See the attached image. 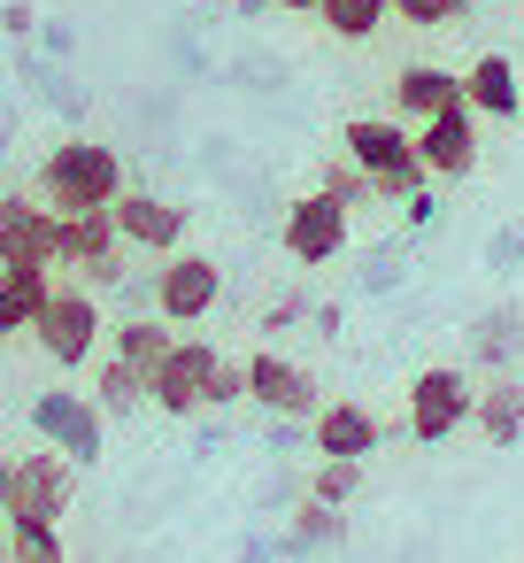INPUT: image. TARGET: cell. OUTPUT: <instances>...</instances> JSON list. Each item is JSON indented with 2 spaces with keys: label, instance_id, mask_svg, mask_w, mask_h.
Returning <instances> with one entry per match:
<instances>
[{
  "label": "cell",
  "instance_id": "1",
  "mask_svg": "<svg viewBox=\"0 0 524 563\" xmlns=\"http://www.w3.org/2000/svg\"><path fill=\"white\" fill-rule=\"evenodd\" d=\"M116 194H124L116 147H101V140H63V147H47V163H40V201H47L55 217L116 209Z\"/></svg>",
  "mask_w": 524,
  "mask_h": 563
},
{
  "label": "cell",
  "instance_id": "2",
  "mask_svg": "<svg viewBox=\"0 0 524 563\" xmlns=\"http://www.w3.org/2000/svg\"><path fill=\"white\" fill-rule=\"evenodd\" d=\"M339 147H347V163L378 186V201L424 194V163H416V132H409V124H393V117H355V124L339 132Z\"/></svg>",
  "mask_w": 524,
  "mask_h": 563
},
{
  "label": "cell",
  "instance_id": "3",
  "mask_svg": "<svg viewBox=\"0 0 524 563\" xmlns=\"http://www.w3.org/2000/svg\"><path fill=\"white\" fill-rule=\"evenodd\" d=\"M101 332H109L101 294H93V286H55L47 309H40V324H32V347H40L55 371H86V363L101 355Z\"/></svg>",
  "mask_w": 524,
  "mask_h": 563
},
{
  "label": "cell",
  "instance_id": "4",
  "mask_svg": "<svg viewBox=\"0 0 524 563\" xmlns=\"http://www.w3.org/2000/svg\"><path fill=\"white\" fill-rule=\"evenodd\" d=\"M470 401H478L470 371L432 363V371H416V378H409V432H416L424 448H439V440H455V432L470 424Z\"/></svg>",
  "mask_w": 524,
  "mask_h": 563
},
{
  "label": "cell",
  "instance_id": "5",
  "mask_svg": "<svg viewBox=\"0 0 524 563\" xmlns=\"http://www.w3.org/2000/svg\"><path fill=\"white\" fill-rule=\"evenodd\" d=\"M55 263H70L93 294L124 278V232H116V209H86V217H63L55 224Z\"/></svg>",
  "mask_w": 524,
  "mask_h": 563
},
{
  "label": "cell",
  "instance_id": "6",
  "mask_svg": "<svg viewBox=\"0 0 524 563\" xmlns=\"http://www.w3.org/2000/svg\"><path fill=\"white\" fill-rule=\"evenodd\" d=\"M101 401L93 394H70V386H47V394H32V432L47 440V448H63L78 471L86 463H101Z\"/></svg>",
  "mask_w": 524,
  "mask_h": 563
},
{
  "label": "cell",
  "instance_id": "7",
  "mask_svg": "<svg viewBox=\"0 0 524 563\" xmlns=\"http://www.w3.org/2000/svg\"><path fill=\"white\" fill-rule=\"evenodd\" d=\"M224 301V263L216 255H163V271H155V317L163 324H201L209 309Z\"/></svg>",
  "mask_w": 524,
  "mask_h": 563
},
{
  "label": "cell",
  "instance_id": "8",
  "mask_svg": "<svg viewBox=\"0 0 524 563\" xmlns=\"http://www.w3.org/2000/svg\"><path fill=\"white\" fill-rule=\"evenodd\" d=\"M70 494H78V463H70L63 448L16 455V494H9V517H40V525H63V517H70Z\"/></svg>",
  "mask_w": 524,
  "mask_h": 563
},
{
  "label": "cell",
  "instance_id": "9",
  "mask_svg": "<svg viewBox=\"0 0 524 563\" xmlns=\"http://www.w3.org/2000/svg\"><path fill=\"white\" fill-rule=\"evenodd\" d=\"M216 347L209 340H178L170 355H163V371L147 378V401L163 409V417H193V409H209V378H216Z\"/></svg>",
  "mask_w": 524,
  "mask_h": 563
},
{
  "label": "cell",
  "instance_id": "10",
  "mask_svg": "<svg viewBox=\"0 0 524 563\" xmlns=\"http://www.w3.org/2000/svg\"><path fill=\"white\" fill-rule=\"evenodd\" d=\"M339 247H347V201H332L324 186H316V194H301V201L286 209V255H293V263H309V271H324Z\"/></svg>",
  "mask_w": 524,
  "mask_h": 563
},
{
  "label": "cell",
  "instance_id": "11",
  "mask_svg": "<svg viewBox=\"0 0 524 563\" xmlns=\"http://www.w3.org/2000/svg\"><path fill=\"white\" fill-rule=\"evenodd\" d=\"M55 209L40 194H0V263H32L55 271Z\"/></svg>",
  "mask_w": 524,
  "mask_h": 563
},
{
  "label": "cell",
  "instance_id": "12",
  "mask_svg": "<svg viewBox=\"0 0 524 563\" xmlns=\"http://www.w3.org/2000/svg\"><path fill=\"white\" fill-rule=\"evenodd\" d=\"M416 163H424V178H470L478 170V117L462 101L424 117L416 124Z\"/></svg>",
  "mask_w": 524,
  "mask_h": 563
},
{
  "label": "cell",
  "instance_id": "13",
  "mask_svg": "<svg viewBox=\"0 0 524 563\" xmlns=\"http://www.w3.org/2000/svg\"><path fill=\"white\" fill-rule=\"evenodd\" d=\"M116 232H124V247L178 255V240H186V209H178L170 194H140V186H124V194H116Z\"/></svg>",
  "mask_w": 524,
  "mask_h": 563
},
{
  "label": "cell",
  "instance_id": "14",
  "mask_svg": "<svg viewBox=\"0 0 524 563\" xmlns=\"http://www.w3.org/2000/svg\"><path fill=\"white\" fill-rule=\"evenodd\" d=\"M247 401L270 409V417H316L324 409L316 401V378L301 363H286V355H247Z\"/></svg>",
  "mask_w": 524,
  "mask_h": 563
},
{
  "label": "cell",
  "instance_id": "15",
  "mask_svg": "<svg viewBox=\"0 0 524 563\" xmlns=\"http://www.w3.org/2000/svg\"><path fill=\"white\" fill-rule=\"evenodd\" d=\"M309 432H316V455H347V463L378 455V440H386V424H378L363 401H324V409L309 417Z\"/></svg>",
  "mask_w": 524,
  "mask_h": 563
},
{
  "label": "cell",
  "instance_id": "16",
  "mask_svg": "<svg viewBox=\"0 0 524 563\" xmlns=\"http://www.w3.org/2000/svg\"><path fill=\"white\" fill-rule=\"evenodd\" d=\"M462 101V78L455 70H439V63H409L401 78H393V109H401V124L416 132L424 117H439V109H455Z\"/></svg>",
  "mask_w": 524,
  "mask_h": 563
},
{
  "label": "cell",
  "instance_id": "17",
  "mask_svg": "<svg viewBox=\"0 0 524 563\" xmlns=\"http://www.w3.org/2000/svg\"><path fill=\"white\" fill-rule=\"evenodd\" d=\"M55 294V271H32V263H0V340L9 332H32L40 309Z\"/></svg>",
  "mask_w": 524,
  "mask_h": 563
},
{
  "label": "cell",
  "instance_id": "18",
  "mask_svg": "<svg viewBox=\"0 0 524 563\" xmlns=\"http://www.w3.org/2000/svg\"><path fill=\"white\" fill-rule=\"evenodd\" d=\"M516 101H524V93H516V63H509V55H478V63L462 70V109H470V117H501V124H509Z\"/></svg>",
  "mask_w": 524,
  "mask_h": 563
},
{
  "label": "cell",
  "instance_id": "19",
  "mask_svg": "<svg viewBox=\"0 0 524 563\" xmlns=\"http://www.w3.org/2000/svg\"><path fill=\"white\" fill-rule=\"evenodd\" d=\"M170 347H178V324H163V317H124V324L109 332V355H124L140 378H155Z\"/></svg>",
  "mask_w": 524,
  "mask_h": 563
},
{
  "label": "cell",
  "instance_id": "20",
  "mask_svg": "<svg viewBox=\"0 0 524 563\" xmlns=\"http://www.w3.org/2000/svg\"><path fill=\"white\" fill-rule=\"evenodd\" d=\"M470 424H478L493 448H516V440H524V386H516V378H493V386H478V401H470Z\"/></svg>",
  "mask_w": 524,
  "mask_h": 563
},
{
  "label": "cell",
  "instance_id": "21",
  "mask_svg": "<svg viewBox=\"0 0 524 563\" xmlns=\"http://www.w3.org/2000/svg\"><path fill=\"white\" fill-rule=\"evenodd\" d=\"M386 16H393V0H316V24L332 40H378Z\"/></svg>",
  "mask_w": 524,
  "mask_h": 563
},
{
  "label": "cell",
  "instance_id": "22",
  "mask_svg": "<svg viewBox=\"0 0 524 563\" xmlns=\"http://www.w3.org/2000/svg\"><path fill=\"white\" fill-rule=\"evenodd\" d=\"M470 347H478L486 371H501V363L524 347V317H516V309H486V317L470 324Z\"/></svg>",
  "mask_w": 524,
  "mask_h": 563
},
{
  "label": "cell",
  "instance_id": "23",
  "mask_svg": "<svg viewBox=\"0 0 524 563\" xmlns=\"http://www.w3.org/2000/svg\"><path fill=\"white\" fill-rule=\"evenodd\" d=\"M93 401H101V417H132V409L147 401V378H140L124 355H109V363L93 371Z\"/></svg>",
  "mask_w": 524,
  "mask_h": 563
},
{
  "label": "cell",
  "instance_id": "24",
  "mask_svg": "<svg viewBox=\"0 0 524 563\" xmlns=\"http://www.w3.org/2000/svg\"><path fill=\"white\" fill-rule=\"evenodd\" d=\"M9 563H70V548H63V525L9 517Z\"/></svg>",
  "mask_w": 524,
  "mask_h": 563
},
{
  "label": "cell",
  "instance_id": "25",
  "mask_svg": "<svg viewBox=\"0 0 524 563\" xmlns=\"http://www.w3.org/2000/svg\"><path fill=\"white\" fill-rule=\"evenodd\" d=\"M339 540H347V517L309 494V501L293 509V548H339Z\"/></svg>",
  "mask_w": 524,
  "mask_h": 563
},
{
  "label": "cell",
  "instance_id": "26",
  "mask_svg": "<svg viewBox=\"0 0 524 563\" xmlns=\"http://www.w3.org/2000/svg\"><path fill=\"white\" fill-rule=\"evenodd\" d=\"M393 16L416 24V32H447V24L470 16V0H393Z\"/></svg>",
  "mask_w": 524,
  "mask_h": 563
},
{
  "label": "cell",
  "instance_id": "27",
  "mask_svg": "<svg viewBox=\"0 0 524 563\" xmlns=\"http://www.w3.org/2000/svg\"><path fill=\"white\" fill-rule=\"evenodd\" d=\"M355 486H363V463H347V455H324V463H316V478H309V494H316V501H332V509H339Z\"/></svg>",
  "mask_w": 524,
  "mask_h": 563
},
{
  "label": "cell",
  "instance_id": "28",
  "mask_svg": "<svg viewBox=\"0 0 524 563\" xmlns=\"http://www.w3.org/2000/svg\"><path fill=\"white\" fill-rule=\"evenodd\" d=\"M324 194H332V201H347V209H363V201H378V186H370V178H363V170H355L347 155H339V163L324 170Z\"/></svg>",
  "mask_w": 524,
  "mask_h": 563
},
{
  "label": "cell",
  "instance_id": "29",
  "mask_svg": "<svg viewBox=\"0 0 524 563\" xmlns=\"http://www.w3.org/2000/svg\"><path fill=\"white\" fill-rule=\"evenodd\" d=\"M232 401H247V363H216L209 378V409H232Z\"/></svg>",
  "mask_w": 524,
  "mask_h": 563
},
{
  "label": "cell",
  "instance_id": "30",
  "mask_svg": "<svg viewBox=\"0 0 524 563\" xmlns=\"http://www.w3.org/2000/svg\"><path fill=\"white\" fill-rule=\"evenodd\" d=\"M9 494H16V463L0 455V517H9Z\"/></svg>",
  "mask_w": 524,
  "mask_h": 563
},
{
  "label": "cell",
  "instance_id": "31",
  "mask_svg": "<svg viewBox=\"0 0 524 563\" xmlns=\"http://www.w3.org/2000/svg\"><path fill=\"white\" fill-rule=\"evenodd\" d=\"M286 9H301V16H316V0H286Z\"/></svg>",
  "mask_w": 524,
  "mask_h": 563
},
{
  "label": "cell",
  "instance_id": "32",
  "mask_svg": "<svg viewBox=\"0 0 524 563\" xmlns=\"http://www.w3.org/2000/svg\"><path fill=\"white\" fill-rule=\"evenodd\" d=\"M0 563H9V525H0Z\"/></svg>",
  "mask_w": 524,
  "mask_h": 563
}]
</instances>
